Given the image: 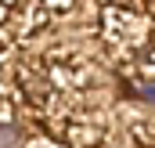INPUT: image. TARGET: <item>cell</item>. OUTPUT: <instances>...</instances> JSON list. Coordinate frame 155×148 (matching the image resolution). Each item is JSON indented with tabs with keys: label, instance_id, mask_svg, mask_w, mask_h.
Masks as SVG:
<instances>
[{
	"label": "cell",
	"instance_id": "6da1fadb",
	"mask_svg": "<svg viewBox=\"0 0 155 148\" xmlns=\"http://www.w3.org/2000/svg\"><path fill=\"white\" fill-rule=\"evenodd\" d=\"M0 148H18V130L11 123H0Z\"/></svg>",
	"mask_w": 155,
	"mask_h": 148
}]
</instances>
